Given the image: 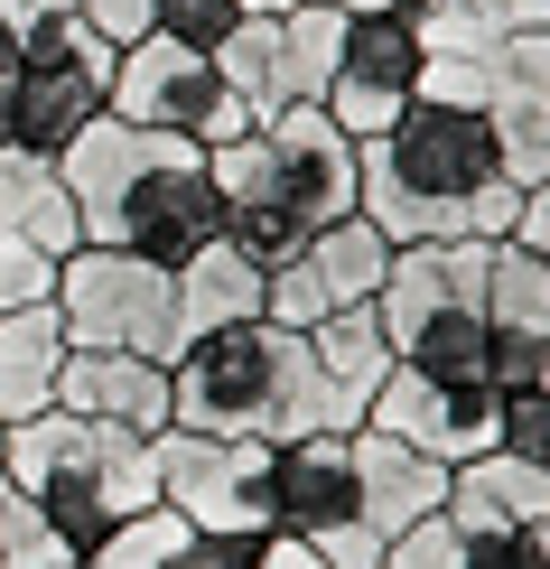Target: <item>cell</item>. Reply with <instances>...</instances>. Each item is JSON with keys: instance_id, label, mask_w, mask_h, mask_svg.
Masks as SVG:
<instances>
[{"instance_id": "cell-38", "label": "cell", "mask_w": 550, "mask_h": 569, "mask_svg": "<svg viewBox=\"0 0 550 569\" xmlns=\"http://www.w3.org/2000/svg\"><path fill=\"white\" fill-rule=\"evenodd\" d=\"M504 29H550V0H486Z\"/></svg>"}, {"instance_id": "cell-34", "label": "cell", "mask_w": 550, "mask_h": 569, "mask_svg": "<svg viewBox=\"0 0 550 569\" xmlns=\"http://www.w3.org/2000/svg\"><path fill=\"white\" fill-rule=\"evenodd\" d=\"M76 10L103 29L112 47H131V38H150V0H76Z\"/></svg>"}, {"instance_id": "cell-33", "label": "cell", "mask_w": 550, "mask_h": 569, "mask_svg": "<svg viewBox=\"0 0 550 569\" xmlns=\"http://www.w3.org/2000/svg\"><path fill=\"white\" fill-rule=\"evenodd\" d=\"M318 560L327 569H382V532L373 523H337V532H318Z\"/></svg>"}, {"instance_id": "cell-42", "label": "cell", "mask_w": 550, "mask_h": 569, "mask_svg": "<svg viewBox=\"0 0 550 569\" xmlns=\"http://www.w3.org/2000/svg\"><path fill=\"white\" fill-rule=\"evenodd\" d=\"M541 569H550V523H541Z\"/></svg>"}, {"instance_id": "cell-30", "label": "cell", "mask_w": 550, "mask_h": 569, "mask_svg": "<svg viewBox=\"0 0 550 569\" xmlns=\"http://www.w3.org/2000/svg\"><path fill=\"white\" fill-rule=\"evenodd\" d=\"M504 458H522V467H550V392L532 383V392H504Z\"/></svg>"}, {"instance_id": "cell-28", "label": "cell", "mask_w": 550, "mask_h": 569, "mask_svg": "<svg viewBox=\"0 0 550 569\" xmlns=\"http://www.w3.org/2000/svg\"><path fill=\"white\" fill-rule=\"evenodd\" d=\"M57 560H76V551H66V532L47 523L38 505H19V495H10V505H0V569H57Z\"/></svg>"}, {"instance_id": "cell-15", "label": "cell", "mask_w": 550, "mask_h": 569, "mask_svg": "<svg viewBox=\"0 0 550 569\" xmlns=\"http://www.w3.org/2000/svg\"><path fill=\"white\" fill-rule=\"evenodd\" d=\"M337 523H364V513H354V430L280 439L271 448V532L318 541Z\"/></svg>"}, {"instance_id": "cell-43", "label": "cell", "mask_w": 550, "mask_h": 569, "mask_svg": "<svg viewBox=\"0 0 550 569\" xmlns=\"http://www.w3.org/2000/svg\"><path fill=\"white\" fill-rule=\"evenodd\" d=\"M0 505H10V477H0Z\"/></svg>"}, {"instance_id": "cell-35", "label": "cell", "mask_w": 550, "mask_h": 569, "mask_svg": "<svg viewBox=\"0 0 550 569\" xmlns=\"http://www.w3.org/2000/svg\"><path fill=\"white\" fill-rule=\"evenodd\" d=\"M19 47H29V19L0 0V150H10V76H19Z\"/></svg>"}, {"instance_id": "cell-31", "label": "cell", "mask_w": 550, "mask_h": 569, "mask_svg": "<svg viewBox=\"0 0 550 569\" xmlns=\"http://www.w3.org/2000/svg\"><path fill=\"white\" fill-rule=\"evenodd\" d=\"M261 560V532H187L169 569H252Z\"/></svg>"}, {"instance_id": "cell-10", "label": "cell", "mask_w": 550, "mask_h": 569, "mask_svg": "<svg viewBox=\"0 0 550 569\" xmlns=\"http://www.w3.org/2000/svg\"><path fill=\"white\" fill-rule=\"evenodd\" d=\"M420 76H429V38L411 19V0H382V10H346V66L327 84V122H337L354 150L382 140L401 112L420 103Z\"/></svg>"}, {"instance_id": "cell-18", "label": "cell", "mask_w": 550, "mask_h": 569, "mask_svg": "<svg viewBox=\"0 0 550 569\" xmlns=\"http://www.w3.org/2000/svg\"><path fill=\"white\" fill-rule=\"evenodd\" d=\"M354 513H364L382 541L411 532L429 513H448V467L420 458V448L392 439V430H354Z\"/></svg>"}, {"instance_id": "cell-24", "label": "cell", "mask_w": 550, "mask_h": 569, "mask_svg": "<svg viewBox=\"0 0 550 569\" xmlns=\"http://www.w3.org/2000/svg\"><path fill=\"white\" fill-rule=\"evenodd\" d=\"M280 66H290V103H327L346 66V10H280Z\"/></svg>"}, {"instance_id": "cell-20", "label": "cell", "mask_w": 550, "mask_h": 569, "mask_svg": "<svg viewBox=\"0 0 550 569\" xmlns=\"http://www.w3.org/2000/svg\"><path fill=\"white\" fill-rule=\"evenodd\" d=\"M57 373H66V327L57 308H0V420H38L57 411Z\"/></svg>"}, {"instance_id": "cell-45", "label": "cell", "mask_w": 550, "mask_h": 569, "mask_svg": "<svg viewBox=\"0 0 550 569\" xmlns=\"http://www.w3.org/2000/svg\"><path fill=\"white\" fill-rule=\"evenodd\" d=\"M57 569H76V560H57Z\"/></svg>"}, {"instance_id": "cell-21", "label": "cell", "mask_w": 550, "mask_h": 569, "mask_svg": "<svg viewBox=\"0 0 550 569\" xmlns=\"http://www.w3.org/2000/svg\"><path fill=\"white\" fill-rule=\"evenodd\" d=\"M308 355H318L327 392H337V420H346V430H364L373 392L392 383V337H382V318H373V308H346V318L308 327Z\"/></svg>"}, {"instance_id": "cell-19", "label": "cell", "mask_w": 550, "mask_h": 569, "mask_svg": "<svg viewBox=\"0 0 550 569\" xmlns=\"http://www.w3.org/2000/svg\"><path fill=\"white\" fill-rule=\"evenodd\" d=\"M448 523L458 532H513V523L532 532V523H550V467H522L504 448L448 467Z\"/></svg>"}, {"instance_id": "cell-22", "label": "cell", "mask_w": 550, "mask_h": 569, "mask_svg": "<svg viewBox=\"0 0 550 569\" xmlns=\"http://www.w3.org/2000/svg\"><path fill=\"white\" fill-rule=\"evenodd\" d=\"M169 280H178V346H187V337H214V327L261 318V290H271V280H261L233 243L197 252V262H187V271H169Z\"/></svg>"}, {"instance_id": "cell-27", "label": "cell", "mask_w": 550, "mask_h": 569, "mask_svg": "<svg viewBox=\"0 0 550 569\" xmlns=\"http://www.w3.org/2000/svg\"><path fill=\"white\" fill-rule=\"evenodd\" d=\"M243 0H150V38H169V47H197V57H214L233 29H243Z\"/></svg>"}, {"instance_id": "cell-7", "label": "cell", "mask_w": 550, "mask_h": 569, "mask_svg": "<svg viewBox=\"0 0 550 569\" xmlns=\"http://www.w3.org/2000/svg\"><path fill=\"white\" fill-rule=\"evenodd\" d=\"M420 93L486 112L494 140H504L513 187L550 178V29H513L504 47H486V57H429Z\"/></svg>"}, {"instance_id": "cell-2", "label": "cell", "mask_w": 550, "mask_h": 569, "mask_svg": "<svg viewBox=\"0 0 550 569\" xmlns=\"http://www.w3.org/2000/svg\"><path fill=\"white\" fill-rule=\"evenodd\" d=\"M169 430L280 448L308 430H346V420H337V392H327L299 327L243 318V327H214V337H187L169 355Z\"/></svg>"}, {"instance_id": "cell-25", "label": "cell", "mask_w": 550, "mask_h": 569, "mask_svg": "<svg viewBox=\"0 0 550 569\" xmlns=\"http://www.w3.org/2000/svg\"><path fill=\"white\" fill-rule=\"evenodd\" d=\"M187 532H197V523H187V513L150 505V513H131L122 532H103V541H93V551H76V569H169Z\"/></svg>"}, {"instance_id": "cell-36", "label": "cell", "mask_w": 550, "mask_h": 569, "mask_svg": "<svg viewBox=\"0 0 550 569\" xmlns=\"http://www.w3.org/2000/svg\"><path fill=\"white\" fill-rule=\"evenodd\" d=\"M513 243H532L541 262H550V178L522 187V216H513Z\"/></svg>"}, {"instance_id": "cell-1", "label": "cell", "mask_w": 550, "mask_h": 569, "mask_svg": "<svg viewBox=\"0 0 550 569\" xmlns=\"http://www.w3.org/2000/svg\"><path fill=\"white\" fill-rule=\"evenodd\" d=\"M354 216L382 243H504L522 216V187L486 112L420 93L382 140H364V206Z\"/></svg>"}, {"instance_id": "cell-11", "label": "cell", "mask_w": 550, "mask_h": 569, "mask_svg": "<svg viewBox=\"0 0 550 569\" xmlns=\"http://www.w3.org/2000/svg\"><path fill=\"white\" fill-rule=\"evenodd\" d=\"M159 505L197 532H271V439H197L159 430Z\"/></svg>"}, {"instance_id": "cell-16", "label": "cell", "mask_w": 550, "mask_h": 569, "mask_svg": "<svg viewBox=\"0 0 550 569\" xmlns=\"http://www.w3.org/2000/svg\"><path fill=\"white\" fill-rule=\"evenodd\" d=\"M159 140H169V131H131L122 112H93V122L47 159V169L66 178V197H76V216H84V243H112V216H122L131 178L159 159Z\"/></svg>"}, {"instance_id": "cell-17", "label": "cell", "mask_w": 550, "mask_h": 569, "mask_svg": "<svg viewBox=\"0 0 550 569\" xmlns=\"http://www.w3.org/2000/svg\"><path fill=\"white\" fill-rule=\"evenodd\" d=\"M57 411H84V420H112V430L159 439V430H169V365H150V355H93V346H66Z\"/></svg>"}, {"instance_id": "cell-23", "label": "cell", "mask_w": 550, "mask_h": 569, "mask_svg": "<svg viewBox=\"0 0 550 569\" xmlns=\"http://www.w3.org/2000/svg\"><path fill=\"white\" fill-rule=\"evenodd\" d=\"M486 327L494 337H550V262L532 243H486Z\"/></svg>"}, {"instance_id": "cell-44", "label": "cell", "mask_w": 550, "mask_h": 569, "mask_svg": "<svg viewBox=\"0 0 550 569\" xmlns=\"http://www.w3.org/2000/svg\"><path fill=\"white\" fill-rule=\"evenodd\" d=\"M0 439H10V420H0Z\"/></svg>"}, {"instance_id": "cell-26", "label": "cell", "mask_w": 550, "mask_h": 569, "mask_svg": "<svg viewBox=\"0 0 550 569\" xmlns=\"http://www.w3.org/2000/svg\"><path fill=\"white\" fill-rule=\"evenodd\" d=\"M411 19H420V38H429V57H486V47L513 38L486 0H411Z\"/></svg>"}, {"instance_id": "cell-37", "label": "cell", "mask_w": 550, "mask_h": 569, "mask_svg": "<svg viewBox=\"0 0 550 569\" xmlns=\"http://www.w3.org/2000/svg\"><path fill=\"white\" fill-rule=\"evenodd\" d=\"M252 569H327V560H318V541H299V532H261Z\"/></svg>"}, {"instance_id": "cell-14", "label": "cell", "mask_w": 550, "mask_h": 569, "mask_svg": "<svg viewBox=\"0 0 550 569\" xmlns=\"http://www.w3.org/2000/svg\"><path fill=\"white\" fill-rule=\"evenodd\" d=\"M364 430H392V439H411L420 458L467 467V458H486V448L504 439V392L494 383H439V373L392 365V383L373 392Z\"/></svg>"}, {"instance_id": "cell-29", "label": "cell", "mask_w": 550, "mask_h": 569, "mask_svg": "<svg viewBox=\"0 0 550 569\" xmlns=\"http://www.w3.org/2000/svg\"><path fill=\"white\" fill-rule=\"evenodd\" d=\"M382 569H467V541H458L448 513H429V523H411V532L382 541Z\"/></svg>"}, {"instance_id": "cell-6", "label": "cell", "mask_w": 550, "mask_h": 569, "mask_svg": "<svg viewBox=\"0 0 550 569\" xmlns=\"http://www.w3.org/2000/svg\"><path fill=\"white\" fill-rule=\"evenodd\" d=\"M112 47L84 10L29 19V47H19V76H10V150L57 159L93 112H112Z\"/></svg>"}, {"instance_id": "cell-41", "label": "cell", "mask_w": 550, "mask_h": 569, "mask_svg": "<svg viewBox=\"0 0 550 569\" xmlns=\"http://www.w3.org/2000/svg\"><path fill=\"white\" fill-rule=\"evenodd\" d=\"M541 392H550V337H541Z\"/></svg>"}, {"instance_id": "cell-39", "label": "cell", "mask_w": 550, "mask_h": 569, "mask_svg": "<svg viewBox=\"0 0 550 569\" xmlns=\"http://www.w3.org/2000/svg\"><path fill=\"white\" fill-rule=\"evenodd\" d=\"M243 10H261V19H280V10H382V0H243Z\"/></svg>"}, {"instance_id": "cell-4", "label": "cell", "mask_w": 550, "mask_h": 569, "mask_svg": "<svg viewBox=\"0 0 550 569\" xmlns=\"http://www.w3.org/2000/svg\"><path fill=\"white\" fill-rule=\"evenodd\" d=\"M206 169L224 187V206H280L299 233H327V224H346L354 206H364V150H354L318 103H290L252 140L206 150Z\"/></svg>"}, {"instance_id": "cell-3", "label": "cell", "mask_w": 550, "mask_h": 569, "mask_svg": "<svg viewBox=\"0 0 550 569\" xmlns=\"http://www.w3.org/2000/svg\"><path fill=\"white\" fill-rule=\"evenodd\" d=\"M0 477L19 505H38L66 532V551H93L103 532H122L131 513L159 505V448L84 411H38V420H10Z\"/></svg>"}, {"instance_id": "cell-9", "label": "cell", "mask_w": 550, "mask_h": 569, "mask_svg": "<svg viewBox=\"0 0 550 569\" xmlns=\"http://www.w3.org/2000/svg\"><path fill=\"white\" fill-rule=\"evenodd\" d=\"M224 187H214L206 169V150L197 140H159V159L131 178V197H122V216H112V243L140 252L150 271H187L197 252L224 243Z\"/></svg>"}, {"instance_id": "cell-8", "label": "cell", "mask_w": 550, "mask_h": 569, "mask_svg": "<svg viewBox=\"0 0 550 569\" xmlns=\"http://www.w3.org/2000/svg\"><path fill=\"white\" fill-rule=\"evenodd\" d=\"M112 112H122L131 131H169V140H197V150H224V140L261 131L243 112V93L214 76V57L169 47V38H131L122 57H112Z\"/></svg>"}, {"instance_id": "cell-40", "label": "cell", "mask_w": 550, "mask_h": 569, "mask_svg": "<svg viewBox=\"0 0 550 569\" xmlns=\"http://www.w3.org/2000/svg\"><path fill=\"white\" fill-rule=\"evenodd\" d=\"M19 19H57V10H76V0H10Z\"/></svg>"}, {"instance_id": "cell-12", "label": "cell", "mask_w": 550, "mask_h": 569, "mask_svg": "<svg viewBox=\"0 0 550 569\" xmlns=\"http://www.w3.org/2000/svg\"><path fill=\"white\" fill-rule=\"evenodd\" d=\"M84 243V216L66 178L29 150H0V308H29L57 290V262Z\"/></svg>"}, {"instance_id": "cell-5", "label": "cell", "mask_w": 550, "mask_h": 569, "mask_svg": "<svg viewBox=\"0 0 550 569\" xmlns=\"http://www.w3.org/2000/svg\"><path fill=\"white\" fill-rule=\"evenodd\" d=\"M57 308L66 346H93V355H150V365H169L178 355V280L150 271L140 252L122 243H76L57 262Z\"/></svg>"}, {"instance_id": "cell-32", "label": "cell", "mask_w": 550, "mask_h": 569, "mask_svg": "<svg viewBox=\"0 0 550 569\" xmlns=\"http://www.w3.org/2000/svg\"><path fill=\"white\" fill-rule=\"evenodd\" d=\"M467 541V569H541V523L532 532H458Z\"/></svg>"}, {"instance_id": "cell-13", "label": "cell", "mask_w": 550, "mask_h": 569, "mask_svg": "<svg viewBox=\"0 0 550 569\" xmlns=\"http://www.w3.org/2000/svg\"><path fill=\"white\" fill-rule=\"evenodd\" d=\"M382 271H392V243H382L364 216H346V224L308 233L299 262H280V271H271V290H261V318H271V327H299V337H308V327L346 318V308H373Z\"/></svg>"}]
</instances>
